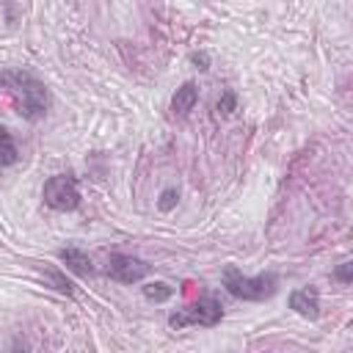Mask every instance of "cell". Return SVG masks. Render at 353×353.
<instances>
[{"mask_svg": "<svg viewBox=\"0 0 353 353\" xmlns=\"http://www.w3.org/2000/svg\"><path fill=\"white\" fill-rule=\"evenodd\" d=\"M193 63H201L199 69H207V58L204 55H193Z\"/></svg>", "mask_w": 353, "mask_h": 353, "instance_id": "obj_15", "label": "cell"}, {"mask_svg": "<svg viewBox=\"0 0 353 353\" xmlns=\"http://www.w3.org/2000/svg\"><path fill=\"white\" fill-rule=\"evenodd\" d=\"M47 279L52 281V287L58 290V292H63V295H72V284L58 273V270H47Z\"/></svg>", "mask_w": 353, "mask_h": 353, "instance_id": "obj_11", "label": "cell"}, {"mask_svg": "<svg viewBox=\"0 0 353 353\" xmlns=\"http://www.w3.org/2000/svg\"><path fill=\"white\" fill-rule=\"evenodd\" d=\"M221 317H223V306L215 298L207 295V298H199L190 306L174 312L168 317V325L171 328H185V325H207V328H212V325L221 323Z\"/></svg>", "mask_w": 353, "mask_h": 353, "instance_id": "obj_3", "label": "cell"}, {"mask_svg": "<svg viewBox=\"0 0 353 353\" xmlns=\"http://www.w3.org/2000/svg\"><path fill=\"white\" fill-rule=\"evenodd\" d=\"M0 83L6 85V91L11 94L17 110L25 119L36 121V119L44 116V110H47V88H44L41 80H36L28 72H0Z\"/></svg>", "mask_w": 353, "mask_h": 353, "instance_id": "obj_1", "label": "cell"}, {"mask_svg": "<svg viewBox=\"0 0 353 353\" xmlns=\"http://www.w3.org/2000/svg\"><path fill=\"white\" fill-rule=\"evenodd\" d=\"M14 160H17V146H14L11 135H8V130L0 127V168L11 165Z\"/></svg>", "mask_w": 353, "mask_h": 353, "instance_id": "obj_9", "label": "cell"}, {"mask_svg": "<svg viewBox=\"0 0 353 353\" xmlns=\"http://www.w3.org/2000/svg\"><path fill=\"white\" fill-rule=\"evenodd\" d=\"M196 99H199L196 85H193V83H182V85L176 88L174 99H171V110H174L176 116H185V113H190V110H193Z\"/></svg>", "mask_w": 353, "mask_h": 353, "instance_id": "obj_7", "label": "cell"}, {"mask_svg": "<svg viewBox=\"0 0 353 353\" xmlns=\"http://www.w3.org/2000/svg\"><path fill=\"white\" fill-rule=\"evenodd\" d=\"M234 110V94H223V99H218L215 105V116H229Z\"/></svg>", "mask_w": 353, "mask_h": 353, "instance_id": "obj_13", "label": "cell"}, {"mask_svg": "<svg viewBox=\"0 0 353 353\" xmlns=\"http://www.w3.org/2000/svg\"><path fill=\"white\" fill-rule=\"evenodd\" d=\"M276 284H279V279L273 273H259L256 279H248L232 265L223 270V287L234 298H243V301H265L276 292Z\"/></svg>", "mask_w": 353, "mask_h": 353, "instance_id": "obj_2", "label": "cell"}, {"mask_svg": "<svg viewBox=\"0 0 353 353\" xmlns=\"http://www.w3.org/2000/svg\"><path fill=\"white\" fill-rule=\"evenodd\" d=\"M290 309H295L298 314L314 320V317L320 314V295H317V290H312V287L292 290V292H290Z\"/></svg>", "mask_w": 353, "mask_h": 353, "instance_id": "obj_6", "label": "cell"}, {"mask_svg": "<svg viewBox=\"0 0 353 353\" xmlns=\"http://www.w3.org/2000/svg\"><path fill=\"white\" fill-rule=\"evenodd\" d=\"M61 262L72 270V273H77V276H91V259H88V254H83L80 248H63L61 254Z\"/></svg>", "mask_w": 353, "mask_h": 353, "instance_id": "obj_8", "label": "cell"}, {"mask_svg": "<svg viewBox=\"0 0 353 353\" xmlns=\"http://www.w3.org/2000/svg\"><path fill=\"white\" fill-rule=\"evenodd\" d=\"M176 201H179V193H176L174 188H168V190H163V196H160V204H157V207H160L163 212H168V210H174V207H176Z\"/></svg>", "mask_w": 353, "mask_h": 353, "instance_id": "obj_12", "label": "cell"}, {"mask_svg": "<svg viewBox=\"0 0 353 353\" xmlns=\"http://www.w3.org/2000/svg\"><path fill=\"white\" fill-rule=\"evenodd\" d=\"M108 276L121 281V284H135L149 273V265L138 256H127V254H110L108 256Z\"/></svg>", "mask_w": 353, "mask_h": 353, "instance_id": "obj_5", "label": "cell"}, {"mask_svg": "<svg viewBox=\"0 0 353 353\" xmlns=\"http://www.w3.org/2000/svg\"><path fill=\"white\" fill-rule=\"evenodd\" d=\"M143 295L149 301H154V303H163V301H168L174 295V287H168L165 281H152V284L143 287Z\"/></svg>", "mask_w": 353, "mask_h": 353, "instance_id": "obj_10", "label": "cell"}, {"mask_svg": "<svg viewBox=\"0 0 353 353\" xmlns=\"http://www.w3.org/2000/svg\"><path fill=\"white\" fill-rule=\"evenodd\" d=\"M350 270H353V265H350V262H342V265L336 268V273H334V276H336L339 281H345V284H347V281H350Z\"/></svg>", "mask_w": 353, "mask_h": 353, "instance_id": "obj_14", "label": "cell"}, {"mask_svg": "<svg viewBox=\"0 0 353 353\" xmlns=\"http://www.w3.org/2000/svg\"><path fill=\"white\" fill-rule=\"evenodd\" d=\"M44 204L58 212H72L80 204V190L72 176H50L44 182Z\"/></svg>", "mask_w": 353, "mask_h": 353, "instance_id": "obj_4", "label": "cell"}]
</instances>
